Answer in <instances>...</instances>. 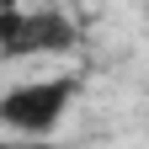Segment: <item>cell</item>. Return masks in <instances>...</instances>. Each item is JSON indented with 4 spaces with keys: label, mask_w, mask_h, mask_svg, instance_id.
Segmentation results:
<instances>
[{
    "label": "cell",
    "mask_w": 149,
    "mask_h": 149,
    "mask_svg": "<svg viewBox=\"0 0 149 149\" xmlns=\"http://www.w3.org/2000/svg\"><path fill=\"white\" fill-rule=\"evenodd\" d=\"M80 96V74H48V80H22L0 96V128L16 139H53L69 117V101Z\"/></svg>",
    "instance_id": "cell-1"
},
{
    "label": "cell",
    "mask_w": 149,
    "mask_h": 149,
    "mask_svg": "<svg viewBox=\"0 0 149 149\" xmlns=\"http://www.w3.org/2000/svg\"><path fill=\"white\" fill-rule=\"evenodd\" d=\"M74 22L64 11H16L0 6V59H37V53L74 48Z\"/></svg>",
    "instance_id": "cell-2"
},
{
    "label": "cell",
    "mask_w": 149,
    "mask_h": 149,
    "mask_svg": "<svg viewBox=\"0 0 149 149\" xmlns=\"http://www.w3.org/2000/svg\"><path fill=\"white\" fill-rule=\"evenodd\" d=\"M0 149H59L53 139H16V133H0Z\"/></svg>",
    "instance_id": "cell-3"
}]
</instances>
